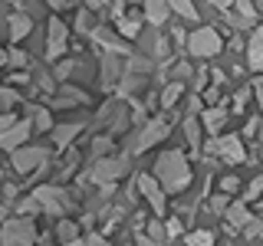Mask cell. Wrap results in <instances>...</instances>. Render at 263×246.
I'll return each mask as SVG.
<instances>
[{
	"instance_id": "1",
	"label": "cell",
	"mask_w": 263,
	"mask_h": 246,
	"mask_svg": "<svg viewBox=\"0 0 263 246\" xmlns=\"http://www.w3.org/2000/svg\"><path fill=\"white\" fill-rule=\"evenodd\" d=\"M155 174H158V184L164 187L168 194H181L187 184H191V164L181 151H164L158 154V161H155Z\"/></svg>"
},
{
	"instance_id": "2",
	"label": "cell",
	"mask_w": 263,
	"mask_h": 246,
	"mask_svg": "<svg viewBox=\"0 0 263 246\" xmlns=\"http://www.w3.org/2000/svg\"><path fill=\"white\" fill-rule=\"evenodd\" d=\"M33 240H36V223H33V217L16 213L13 220H0V243L23 246V243H33Z\"/></svg>"
},
{
	"instance_id": "3",
	"label": "cell",
	"mask_w": 263,
	"mask_h": 246,
	"mask_svg": "<svg viewBox=\"0 0 263 246\" xmlns=\"http://www.w3.org/2000/svg\"><path fill=\"white\" fill-rule=\"evenodd\" d=\"M168 131H171V118H168V115H155V118L145 121V128L135 135V141H132L128 151L132 154H145L152 145H158L161 138H168Z\"/></svg>"
},
{
	"instance_id": "4",
	"label": "cell",
	"mask_w": 263,
	"mask_h": 246,
	"mask_svg": "<svg viewBox=\"0 0 263 246\" xmlns=\"http://www.w3.org/2000/svg\"><path fill=\"white\" fill-rule=\"evenodd\" d=\"M204 151L211 154V158H220V161H227V164H240L247 158V151H243V141L237 135H214L208 145H204Z\"/></svg>"
},
{
	"instance_id": "5",
	"label": "cell",
	"mask_w": 263,
	"mask_h": 246,
	"mask_svg": "<svg viewBox=\"0 0 263 246\" xmlns=\"http://www.w3.org/2000/svg\"><path fill=\"white\" fill-rule=\"evenodd\" d=\"M220 49H224V39H220V33L211 30V27H201V30H194L191 36H187V53L197 56V59H211V56H217Z\"/></svg>"
},
{
	"instance_id": "6",
	"label": "cell",
	"mask_w": 263,
	"mask_h": 246,
	"mask_svg": "<svg viewBox=\"0 0 263 246\" xmlns=\"http://www.w3.org/2000/svg\"><path fill=\"white\" fill-rule=\"evenodd\" d=\"M33 197L40 200V210L53 213V217H60V213H63L66 207H69V194H66L63 187H53V184L36 187V191H33Z\"/></svg>"
},
{
	"instance_id": "7",
	"label": "cell",
	"mask_w": 263,
	"mask_h": 246,
	"mask_svg": "<svg viewBox=\"0 0 263 246\" xmlns=\"http://www.w3.org/2000/svg\"><path fill=\"white\" fill-rule=\"evenodd\" d=\"M46 148H13V171L16 174H33L40 164H46Z\"/></svg>"
},
{
	"instance_id": "8",
	"label": "cell",
	"mask_w": 263,
	"mask_h": 246,
	"mask_svg": "<svg viewBox=\"0 0 263 246\" xmlns=\"http://www.w3.org/2000/svg\"><path fill=\"white\" fill-rule=\"evenodd\" d=\"M63 53H66V23L60 16H49V23H46V59L56 63Z\"/></svg>"
},
{
	"instance_id": "9",
	"label": "cell",
	"mask_w": 263,
	"mask_h": 246,
	"mask_svg": "<svg viewBox=\"0 0 263 246\" xmlns=\"http://www.w3.org/2000/svg\"><path fill=\"white\" fill-rule=\"evenodd\" d=\"M135 187H138V194L148 200V207H152L155 213H164V207H168V200H164V187H158V180H155L152 174H138L135 180Z\"/></svg>"
},
{
	"instance_id": "10",
	"label": "cell",
	"mask_w": 263,
	"mask_h": 246,
	"mask_svg": "<svg viewBox=\"0 0 263 246\" xmlns=\"http://www.w3.org/2000/svg\"><path fill=\"white\" fill-rule=\"evenodd\" d=\"M125 171H128V158H102V161H96V168H92V180L112 184V180H119Z\"/></svg>"
},
{
	"instance_id": "11",
	"label": "cell",
	"mask_w": 263,
	"mask_h": 246,
	"mask_svg": "<svg viewBox=\"0 0 263 246\" xmlns=\"http://www.w3.org/2000/svg\"><path fill=\"white\" fill-rule=\"evenodd\" d=\"M30 131H33V121H30V118H23V121H13V125H7L4 131H0V148H7V151L20 148V145L30 138Z\"/></svg>"
},
{
	"instance_id": "12",
	"label": "cell",
	"mask_w": 263,
	"mask_h": 246,
	"mask_svg": "<svg viewBox=\"0 0 263 246\" xmlns=\"http://www.w3.org/2000/svg\"><path fill=\"white\" fill-rule=\"evenodd\" d=\"M197 121H201V125L208 128L211 135H220V131H224V125H227V109H224V105H208V109L201 112V118H197Z\"/></svg>"
},
{
	"instance_id": "13",
	"label": "cell",
	"mask_w": 263,
	"mask_h": 246,
	"mask_svg": "<svg viewBox=\"0 0 263 246\" xmlns=\"http://www.w3.org/2000/svg\"><path fill=\"white\" fill-rule=\"evenodd\" d=\"M92 36H96V43L102 46V53H115V56H132V46L128 43H122L115 33L109 30H92Z\"/></svg>"
},
{
	"instance_id": "14",
	"label": "cell",
	"mask_w": 263,
	"mask_h": 246,
	"mask_svg": "<svg viewBox=\"0 0 263 246\" xmlns=\"http://www.w3.org/2000/svg\"><path fill=\"white\" fill-rule=\"evenodd\" d=\"M247 63L253 72H263V27H253L250 43H247Z\"/></svg>"
},
{
	"instance_id": "15",
	"label": "cell",
	"mask_w": 263,
	"mask_h": 246,
	"mask_svg": "<svg viewBox=\"0 0 263 246\" xmlns=\"http://www.w3.org/2000/svg\"><path fill=\"white\" fill-rule=\"evenodd\" d=\"M142 16H145V13H135V10L119 13V16H115V27H119V33H122L125 39H135L138 30H142Z\"/></svg>"
},
{
	"instance_id": "16",
	"label": "cell",
	"mask_w": 263,
	"mask_h": 246,
	"mask_svg": "<svg viewBox=\"0 0 263 246\" xmlns=\"http://www.w3.org/2000/svg\"><path fill=\"white\" fill-rule=\"evenodd\" d=\"M82 131V121H66V125H56L53 128V148L56 151H63V148H69V141Z\"/></svg>"
},
{
	"instance_id": "17",
	"label": "cell",
	"mask_w": 263,
	"mask_h": 246,
	"mask_svg": "<svg viewBox=\"0 0 263 246\" xmlns=\"http://www.w3.org/2000/svg\"><path fill=\"white\" fill-rule=\"evenodd\" d=\"M168 16H171V4H168V0H145V20L148 23L161 27Z\"/></svg>"
},
{
	"instance_id": "18",
	"label": "cell",
	"mask_w": 263,
	"mask_h": 246,
	"mask_svg": "<svg viewBox=\"0 0 263 246\" xmlns=\"http://www.w3.org/2000/svg\"><path fill=\"white\" fill-rule=\"evenodd\" d=\"M122 66H119V56L115 53H105L102 56V86H115V82L122 79Z\"/></svg>"
},
{
	"instance_id": "19",
	"label": "cell",
	"mask_w": 263,
	"mask_h": 246,
	"mask_svg": "<svg viewBox=\"0 0 263 246\" xmlns=\"http://www.w3.org/2000/svg\"><path fill=\"white\" fill-rule=\"evenodd\" d=\"M227 223L230 230H243L247 220H250V210H247V200H237V203H227Z\"/></svg>"
},
{
	"instance_id": "20",
	"label": "cell",
	"mask_w": 263,
	"mask_h": 246,
	"mask_svg": "<svg viewBox=\"0 0 263 246\" xmlns=\"http://www.w3.org/2000/svg\"><path fill=\"white\" fill-rule=\"evenodd\" d=\"M30 30H33V20H30L27 13H13L10 16V39H13V43H20Z\"/></svg>"
},
{
	"instance_id": "21",
	"label": "cell",
	"mask_w": 263,
	"mask_h": 246,
	"mask_svg": "<svg viewBox=\"0 0 263 246\" xmlns=\"http://www.w3.org/2000/svg\"><path fill=\"white\" fill-rule=\"evenodd\" d=\"M181 92H184V82H181V79H175V82H168V86H164V92H161V98H158V105H161L164 112H168L171 105H175L178 98H181Z\"/></svg>"
},
{
	"instance_id": "22",
	"label": "cell",
	"mask_w": 263,
	"mask_h": 246,
	"mask_svg": "<svg viewBox=\"0 0 263 246\" xmlns=\"http://www.w3.org/2000/svg\"><path fill=\"white\" fill-rule=\"evenodd\" d=\"M56 105H86L89 102V95L82 92V89H72V86H63V92L60 98H53Z\"/></svg>"
},
{
	"instance_id": "23",
	"label": "cell",
	"mask_w": 263,
	"mask_h": 246,
	"mask_svg": "<svg viewBox=\"0 0 263 246\" xmlns=\"http://www.w3.org/2000/svg\"><path fill=\"white\" fill-rule=\"evenodd\" d=\"M168 4H171V13H178L184 23H194L197 16H201V13H197V7L191 4V0H168Z\"/></svg>"
},
{
	"instance_id": "24",
	"label": "cell",
	"mask_w": 263,
	"mask_h": 246,
	"mask_svg": "<svg viewBox=\"0 0 263 246\" xmlns=\"http://www.w3.org/2000/svg\"><path fill=\"white\" fill-rule=\"evenodd\" d=\"M56 236H60V243H82L79 223H72V220H63V223L56 227Z\"/></svg>"
},
{
	"instance_id": "25",
	"label": "cell",
	"mask_w": 263,
	"mask_h": 246,
	"mask_svg": "<svg viewBox=\"0 0 263 246\" xmlns=\"http://www.w3.org/2000/svg\"><path fill=\"white\" fill-rule=\"evenodd\" d=\"M184 138H187V145H191L194 151H201V125H197L194 115H191V118H184Z\"/></svg>"
},
{
	"instance_id": "26",
	"label": "cell",
	"mask_w": 263,
	"mask_h": 246,
	"mask_svg": "<svg viewBox=\"0 0 263 246\" xmlns=\"http://www.w3.org/2000/svg\"><path fill=\"white\" fill-rule=\"evenodd\" d=\"M33 131H53V115H49V109H33Z\"/></svg>"
},
{
	"instance_id": "27",
	"label": "cell",
	"mask_w": 263,
	"mask_h": 246,
	"mask_svg": "<svg viewBox=\"0 0 263 246\" xmlns=\"http://www.w3.org/2000/svg\"><path fill=\"white\" fill-rule=\"evenodd\" d=\"M184 243H187V246H204V243H214V233H211V230H191V233H184Z\"/></svg>"
},
{
	"instance_id": "28",
	"label": "cell",
	"mask_w": 263,
	"mask_h": 246,
	"mask_svg": "<svg viewBox=\"0 0 263 246\" xmlns=\"http://www.w3.org/2000/svg\"><path fill=\"white\" fill-rule=\"evenodd\" d=\"M16 102H20V95H16V89H10V86H0V112L13 109Z\"/></svg>"
},
{
	"instance_id": "29",
	"label": "cell",
	"mask_w": 263,
	"mask_h": 246,
	"mask_svg": "<svg viewBox=\"0 0 263 246\" xmlns=\"http://www.w3.org/2000/svg\"><path fill=\"white\" fill-rule=\"evenodd\" d=\"M148 240H152V243H164V240H168V233H164V223H161L158 217L148 220Z\"/></svg>"
},
{
	"instance_id": "30",
	"label": "cell",
	"mask_w": 263,
	"mask_h": 246,
	"mask_svg": "<svg viewBox=\"0 0 263 246\" xmlns=\"http://www.w3.org/2000/svg\"><path fill=\"white\" fill-rule=\"evenodd\" d=\"M16 213H23V217H33V213H40V200L30 194L27 200H20V203H16Z\"/></svg>"
},
{
	"instance_id": "31",
	"label": "cell",
	"mask_w": 263,
	"mask_h": 246,
	"mask_svg": "<svg viewBox=\"0 0 263 246\" xmlns=\"http://www.w3.org/2000/svg\"><path fill=\"white\" fill-rule=\"evenodd\" d=\"M260 194H263V174H257V177H253V184L247 187L243 200H247V203H253V200H260Z\"/></svg>"
},
{
	"instance_id": "32",
	"label": "cell",
	"mask_w": 263,
	"mask_h": 246,
	"mask_svg": "<svg viewBox=\"0 0 263 246\" xmlns=\"http://www.w3.org/2000/svg\"><path fill=\"white\" fill-rule=\"evenodd\" d=\"M148 46H152V53L158 56V59H164V56H168V39H164V36H158V33H155V36L148 39Z\"/></svg>"
},
{
	"instance_id": "33",
	"label": "cell",
	"mask_w": 263,
	"mask_h": 246,
	"mask_svg": "<svg viewBox=\"0 0 263 246\" xmlns=\"http://www.w3.org/2000/svg\"><path fill=\"white\" fill-rule=\"evenodd\" d=\"M243 236H247V240H257V236H263V220L250 217V220H247V227H243Z\"/></svg>"
},
{
	"instance_id": "34",
	"label": "cell",
	"mask_w": 263,
	"mask_h": 246,
	"mask_svg": "<svg viewBox=\"0 0 263 246\" xmlns=\"http://www.w3.org/2000/svg\"><path fill=\"white\" fill-rule=\"evenodd\" d=\"M234 7H237V13H240V16H247V20L257 23V7H253L250 0H234Z\"/></svg>"
},
{
	"instance_id": "35",
	"label": "cell",
	"mask_w": 263,
	"mask_h": 246,
	"mask_svg": "<svg viewBox=\"0 0 263 246\" xmlns=\"http://www.w3.org/2000/svg\"><path fill=\"white\" fill-rule=\"evenodd\" d=\"M227 200H230L227 194H217V197H211V200H208L211 213H224V210H227Z\"/></svg>"
},
{
	"instance_id": "36",
	"label": "cell",
	"mask_w": 263,
	"mask_h": 246,
	"mask_svg": "<svg viewBox=\"0 0 263 246\" xmlns=\"http://www.w3.org/2000/svg\"><path fill=\"white\" fill-rule=\"evenodd\" d=\"M125 69H132V72H148V69H152V63H148V59H138V56H128Z\"/></svg>"
},
{
	"instance_id": "37",
	"label": "cell",
	"mask_w": 263,
	"mask_h": 246,
	"mask_svg": "<svg viewBox=\"0 0 263 246\" xmlns=\"http://www.w3.org/2000/svg\"><path fill=\"white\" fill-rule=\"evenodd\" d=\"M7 63L10 66H27V53H23V49H10V53H7Z\"/></svg>"
},
{
	"instance_id": "38",
	"label": "cell",
	"mask_w": 263,
	"mask_h": 246,
	"mask_svg": "<svg viewBox=\"0 0 263 246\" xmlns=\"http://www.w3.org/2000/svg\"><path fill=\"white\" fill-rule=\"evenodd\" d=\"M237 187H240V177H234V174H227L224 180H220V191H224V194H234Z\"/></svg>"
},
{
	"instance_id": "39",
	"label": "cell",
	"mask_w": 263,
	"mask_h": 246,
	"mask_svg": "<svg viewBox=\"0 0 263 246\" xmlns=\"http://www.w3.org/2000/svg\"><path fill=\"white\" fill-rule=\"evenodd\" d=\"M89 16H92V13H89V10H82V13L76 16V30H79V33H86V30H92V20H89Z\"/></svg>"
},
{
	"instance_id": "40",
	"label": "cell",
	"mask_w": 263,
	"mask_h": 246,
	"mask_svg": "<svg viewBox=\"0 0 263 246\" xmlns=\"http://www.w3.org/2000/svg\"><path fill=\"white\" fill-rule=\"evenodd\" d=\"M72 72H76V63H60L56 66V79H69Z\"/></svg>"
},
{
	"instance_id": "41",
	"label": "cell",
	"mask_w": 263,
	"mask_h": 246,
	"mask_svg": "<svg viewBox=\"0 0 263 246\" xmlns=\"http://www.w3.org/2000/svg\"><path fill=\"white\" fill-rule=\"evenodd\" d=\"M164 233H168V240H175L181 233V220H168V223H164Z\"/></svg>"
},
{
	"instance_id": "42",
	"label": "cell",
	"mask_w": 263,
	"mask_h": 246,
	"mask_svg": "<svg viewBox=\"0 0 263 246\" xmlns=\"http://www.w3.org/2000/svg\"><path fill=\"white\" fill-rule=\"evenodd\" d=\"M109 148H112V138H96V141H92V151H96V154L109 151Z\"/></svg>"
},
{
	"instance_id": "43",
	"label": "cell",
	"mask_w": 263,
	"mask_h": 246,
	"mask_svg": "<svg viewBox=\"0 0 263 246\" xmlns=\"http://www.w3.org/2000/svg\"><path fill=\"white\" fill-rule=\"evenodd\" d=\"M247 95H250V89H240V92H237V98H234V109H237V112L247 105Z\"/></svg>"
},
{
	"instance_id": "44",
	"label": "cell",
	"mask_w": 263,
	"mask_h": 246,
	"mask_svg": "<svg viewBox=\"0 0 263 246\" xmlns=\"http://www.w3.org/2000/svg\"><path fill=\"white\" fill-rule=\"evenodd\" d=\"M201 95H204V102H208V105H217V95L220 92H217V89H204Z\"/></svg>"
},
{
	"instance_id": "45",
	"label": "cell",
	"mask_w": 263,
	"mask_h": 246,
	"mask_svg": "<svg viewBox=\"0 0 263 246\" xmlns=\"http://www.w3.org/2000/svg\"><path fill=\"white\" fill-rule=\"evenodd\" d=\"M13 121H16V118H13L10 112H0V131H4L7 125H13Z\"/></svg>"
},
{
	"instance_id": "46",
	"label": "cell",
	"mask_w": 263,
	"mask_h": 246,
	"mask_svg": "<svg viewBox=\"0 0 263 246\" xmlns=\"http://www.w3.org/2000/svg\"><path fill=\"white\" fill-rule=\"evenodd\" d=\"M175 76H178V79H181V76H184V79H187V76H191V66H187V63H178V69H175Z\"/></svg>"
},
{
	"instance_id": "47",
	"label": "cell",
	"mask_w": 263,
	"mask_h": 246,
	"mask_svg": "<svg viewBox=\"0 0 263 246\" xmlns=\"http://www.w3.org/2000/svg\"><path fill=\"white\" fill-rule=\"evenodd\" d=\"M171 36H175V43H178V46H184V43H187V36H184V30H181V27H175V33H171Z\"/></svg>"
},
{
	"instance_id": "48",
	"label": "cell",
	"mask_w": 263,
	"mask_h": 246,
	"mask_svg": "<svg viewBox=\"0 0 263 246\" xmlns=\"http://www.w3.org/2000/svg\"><path fill=\"white\" fill-rule=\"evenodd\" d=\"M204 82H208V72H204V69H197V76H194V86H197V89H204Z\"/></svg>"
},
{
	"instance_id": "49",
	"label": "cell",
	"mask_w": 263,
	"mask_h": 246,
	"mask_svg": "<svg viewBox=\"0 0 263 246\" xmlns=\"http://www.w3.org/2000/svg\"><path fill=\"white\" fill-rule=\"evenodd\" d=\"M214 7H217V10H230V7H234V0H211Z\"/></svg>"
},
{
	"instance_id": "50",
	"label": "cell",
	"mask_w": 263,
	"mask_h": 246,
	"mask_svg": "<svg viewBox=\"0 0 263 246\" xmlns=\"http://www.w3.org/2000/svg\"><path fill=\"white\" fill-rule=\"evenodd\" d=\"M257 121H260V118H250V121H247V128H243L247 135H257V131H260V128H257Z\"/></svg>"
},
{
	"instance_id": "51",
	"label": "cell",
	"mask_w": 263,
	"mask_h": 246,
	"mask_svg": "<svg viewBox=\"0 0 263 246\" xmlns=\"http://www.w3.org/2000/svg\"><path fill=\"white\" fill-rule=\"evenodd\" d=\"M82 243H102V233H86V236H82Z\"/></svg>"
},
{
	"instance_id": "52",
	"label": "cell",
	"mask_w": 263,
	"mask_h": 246,
	"mask_svg": "<svg viewBox=\"0 0 263 246\" xmlns=\"http://www.w3.org/2000/svg\"><path fill=\"white\" fill-rule=\"evenodd\" d=\"M253 92H257V102H260V109H263V82H257V86H253Z\"/></svg>"
},
{
	"instance_id": "53",
	"label": "cell",
	"mask_w": 263,
	"mask_h": 246,
	"mask_svg": "<svg viewBox=\"0 0 263 246\" xmlns=\"http://www.w3.org/2000/svg\"><path fill=\"white\" fill-rule=\"evenodd\" d=\"M89 7H92V10H99V7H105V0H86Z\"/></svg>"
},
{
	"instance_id": "54",
	"label": "cell",
	"mask_w": 263,
	"mask_h": 246,
	"mask_svg": "<svg viewBox=\"0 0 263 246\" xmlns=\"http://www.w3.org/2000/svg\"><path fill=\"white\" fill-rule=\"evenodd\" d=\"M0 66H7V53H4V49H0Z\"/></svg>"
},
{
	"instance_id": "55",
	"label": "cell",
	"mask_w": 263,
	"mask_h": 246,
	"mask_svg": "<svg viewBox=\"0 0 263 246\" xmlns=\"http://www.w3.org/2000/svg\"><path fill=\"white\" fill-rule=\"evenodd\" d=\"M13 4H23V0H13Z\"/></svg>"
},
{
	"instance_id": "56",
	"label": "cell",
	"mask_w": 263,
	"mask_h": 246,
	"mask_svg": "<svg viewBox=\"0 0 263 246\" xmlns=\"http://www.w3.org/2000/svg\"><path fill=\"white\" fill-rule=\"evenodd\" d=\"M260 4H263V0H260Z\"/></svg>"
}]
</instances>
